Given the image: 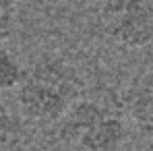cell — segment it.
Instances as JSON below:
<instances>
[{
	"label": "cell",
	"instance_id": "obj_1",
	"mask_svg": "<svg viewBox=\"0 0 153 151\" xmlns=\"http://www.w3.org/2000/svg\"><path fill=\"white\" fill-rule=\"evenodd\" d=\"M83 95L76 68L60 54L37 56L23 73L15 91L19 114L29 122H60Z\"/></svg>",
	"mask_w": 153,
	"mask_h": 151
},
{
	"label": "cell",
	"instance_id": "obj_2",
	"mask_svg": "<svg viewBox=\"0 0 153 151\" xmlns=\"http://www.w3.org/2000/svg\"><path fill=\"white\" fill-rule=\"evenodd\" d=\"M126 120L122 108L81 95L60 120L58 137L79 151H120L128 137Z\"/></svg>",
	"mask_w": 153,
	"mask_h": 151
},
{
	"label": "cell",
	"instance_id": "obj_3",
	"mask_svg": "<svg viewBox=\"0 0 153 151\" xmlns=\"http://www.w3.org/2000/svg\"><path fill=\"white\" fill-rule=\"evenodd\" d=\"M100 25L114 46L145 48L153 42V0H102Z\"/></svg>",
	"mask_w": 153,
	"mask_h": 151
},
{
	"label": "cell",
	"instance_id": "obj_4",
	"mask_svg": "<svg viewBox=\"0 0 153 151\" xmlns=\"http://www.w3.org/2000/svg\"><path fill=\"white\" fill-rule=\"evenodd\" d=\"M122 110L130 124L153 137V73H145L122 93Z\"/></svg>",
	"mask_w": 153,
	"mask_h": 151
},
{
	"label": "cell",
	"instance_id": "obj_5",
	"mask_svg": "<svg viewBox=\"0 0 153 151\" xmlns=\"http://www.w3.org/2000/svg\"><path fill=\"white\" fill-rule=\"evenodd\" d=\"M23 116L0 100V151H17L23 139Z\"/></svg>",
	"mask_w": 153,
	"mask_h": 151
},
{
	"label": "cell",
	"instance_id": "obj_6",
	"mask_svg": "<svg viewBox=\"0 0 153 151\" xmlns=\"http://www.w3.org/2000/svg\"><path fill=\"white\" fill-rule=\"evenodd\" d=\"M25 73V66L19 62V58L0 42V93L17 89Z\"/></svg>",
	"mask_w": 153,
	"mask_h": 151
},
{
	"label": "cell",
	"instance_id": "obj_7",
	"mask_svg": "<svg viewBox=\"0 0 153 151\" xmlns=\"http://www.w3.org/2000/svg\"><path fill=\"white\" fill-rule=\"evenodd\" d=\"M19 17V2L17 0H0V42H6L15 27Z\"/></svg>",
	"mask_w": 153,
	"mask_h": 151
},
{
	"label": "cell",
	"instance_id": "obj_8",
	"mask_svg": "<svg viewBox=\"0 0 153 151\" xmlns=\"http://www.w3.org/2000/svg\"><path fill=\"white\" fill-rule=\"evenodd\" d=\"M37 4H42V6H48V4H58V2H64V0H35Z\"/></svg>",
	"mask_w": 153,
	"mask_h": 151
}]
</instances>
